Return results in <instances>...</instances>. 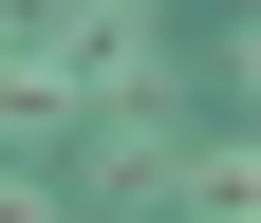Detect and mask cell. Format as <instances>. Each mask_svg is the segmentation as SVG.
Masks as SVG:
<instances>
[{
  "mask_svg": "<svg viewBox=\"0 0 261 223\" xmlns=\"http://www.w3.org/2000/svg\"><path fill=\"white\" fill-rule=\"evenodd\" d=\"M168 205H205V223H261V149H187V168H168Z\"/></svg>",
  "mask_w": 261,
  "mask_h": 223,
  "instance_id": "obj_1",
  "label": "cell"
},
{
  "mask_svg": "<svg viewBox=\"0 0 261 223\" xmlns=\"http://www.w3.org/2000/svg\"><path fill=\"white\" fill-rule=\"evenodd\" d=\"M0 223H75V205H56V186H19V168H0Z\"/></svg>",
  "mask_w": 261,
  "mask_h": 223,
  "instance_id": "obj_2",
  "label": "cell"
},
{
  "mask_svg": "<svg viewBox=\"0 0 261 223\" xmlns=\"http://www.w3.org/2000/svg\"><path fill=\"white\" fill-rule=\"evenodd\" d=\"M224 93H243V112H261V19H243V38H224Z\"/></svg>",
  "mask_w": 261,
  "mask_h": 223,
  "instance_id": "obj_3",
  "label": "cell"
},
{
  "mask_svg": "<svg viewBox=\"0 0 261 223\" xmlns=\"http://www.w3.org/2000/svg\"><path fill=\"white\" fill-rule=\"evenodd\" d=\"M130 19H149V0H130Z\"/></svg>",
  "mask_w": 261,
  "mask_h": 223,
  "instance_id": "obj_4",
  "label": "cell"
}]
</instances>
